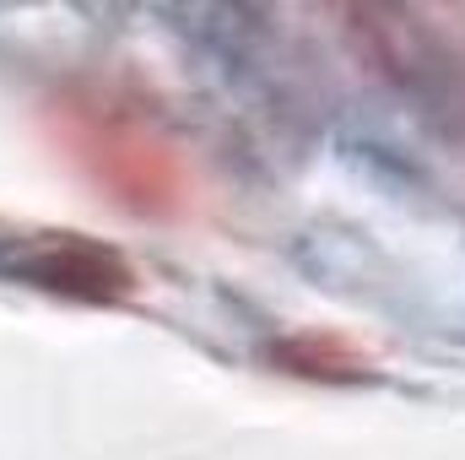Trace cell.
Here are the masks:
<instances>
[{
  "label": "cell",
  "instance_id": "1",
  "mask_svg": "<svg viewBox=\"0 0 465 460\" xmlns=\"http://www.w3.org/2000/svg\"><path fill=\"white\" fill-rule=\"evenodd\" d=\"M76 141H82V157L93 163V174L119 201H130L141 212H173L184 201V168L173 163L168 141L152 125L114 115V109H87V115H76Z\"/></svg>",
  "mask_w": 465,
  "mask_h": 460
}]
</instances>
